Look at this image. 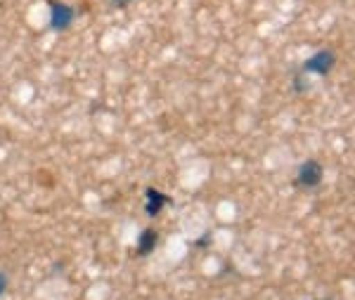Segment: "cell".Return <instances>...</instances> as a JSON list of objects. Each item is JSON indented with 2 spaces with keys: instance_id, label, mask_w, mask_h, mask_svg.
Wrapping results in <instances>:
<instances>
[{
  "instance_id": "cell-1",
  "label": "cell",
  "mask_w": 355,
  "mask_h": 300,
  "mask_svg": "<svg viewBox=\"0 0 355 300\" xmlns=\"http://www.w3.org/2000/svg\"><path fill=\"white\" fill-rule=\"evenodd\" d=\"M48 8H50L48 26L53 28V31H67V28H71V24L76 21V10H73V5L62 3V0H48Z\"/></svg>"
},
{
  "instance_id": "cell-2",
  "label": "cell",
  "mask_w": 355,
  "mask_h": 300,
  "mask_svg": "<svg viewBox=\"0 0 355 300\" xmlns=\"http://www.w3.org/2000/svg\"><path fill=\"white\" fill-rule=\"evenodd\" d=\"M336 64V55L331 50H318L313 57H308L301 64V73H308V76H329V71Z\"/></svg>"
},
{
  "instance_id": "cell-3",
  "label": "cell",
  "mask_w": 355,
  "mask_h": 300,
  "mask_svg": "<svg viewBox=\"0 0 355 300\" xmlns=\"http://www.w3.org/2000/svg\"><path fill=\"white\" fill-rule=\"evenodd\" d=\"M324 180V168L320 161L315 159H308L303 161L299 166V170H296V184L303 189H318L320 184Z\"/></svg>"
},
{
  "instance_id": "cell-4",
  "label": "cell",
  "mask_w": 355,
  "mask_h": 300,
  "mask_svg": "<svg viewBox=\"0 0 355 300\" xmlns=\"http://www.w3.org/2000/svg\"><path fill=\"white\" fill-rule=\"evenodd\" d=\"M168 204H171V196L164 194L162 189H154V187L145 189V213L150 218H157L164 211V206Z\"/></svg>"
},
{
  "instance_id": "cell-5",
  "label": "cell",
  "mask_w": 355,
  "mask_h": 300,
  "mask_svg": "<svg viewBox=\"0 0 355 300\" xmlns=\"http://www.w3.org/2000/svg\"><path fill=\"white\" fill-rule=\"evenodd\" d=\"M159 244V232L157 229H152V227H147V229H142L140 236H137V248H135V253L137 256H150V253L157 248Z\"/></svg>"
},
{
  "instance_id": "cell-6",
  "label": "cell",
  "mask_w": 355,
  "mask_h": 300,
  "mask_svg": "<svg viewBox=\"0 0 355 300\" xmlns=\"http://www.w3.org/2000/svg\"><path fill=\"white\" fill-rule=\"evenodd\" d=\"M291 88H294L296 95H301V92H306V90H311V80L306 78V73H296L294 78H291Z\"/></svg>"
},
{
  "instance_id": "cell-7",
  "label": "cell",
  "mask_w": 355,
  "mask_h": 300,
  "mask_svg": "<svg viewBox=\"0 0 355 300\" xmlns=\"http://www.w3.org/2000/svg\"><path fill=\"white\" fill-rule=\"evenodd\" d=\"M5 291H8V274L0 272V298H3Z\"/></svg>"
},
{
  "instance_id": "cell-8",
  "label": "cell",
  "mask_w": 355,
  "mask_h": 300,
  "mask_svg": "<svg viewBox=\"0 0 355 300\" xmlns=\"http://www.w3.org/2000/svg\"><path fill=\"white\" fill-rule=\"evenodd\" d=\"M130 3L133 0H110V5H114V8H128Z\"/></svg>"
}]
</instances>
